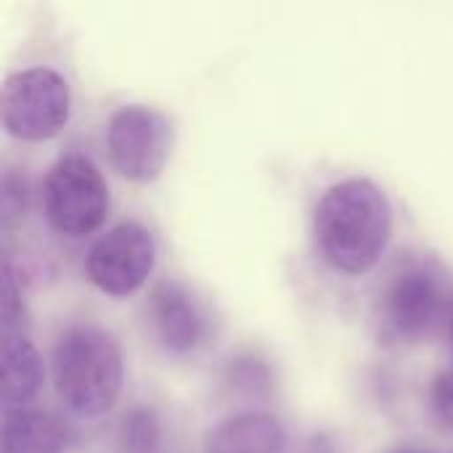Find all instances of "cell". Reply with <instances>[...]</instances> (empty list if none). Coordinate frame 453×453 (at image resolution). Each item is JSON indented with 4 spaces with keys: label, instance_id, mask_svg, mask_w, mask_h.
I'll return each mask as SVG.
<instances>
[{
    "label": "cell",
    "instance_id": "6da1fadb",
    "mask_svg": "<svg viewBox=\"0 0 453 453\" xmlns=\"http://www.w3.org/2000/svg\"><path fill=\"white\" fill-rule=\"evenodd\" d=\"M390 231V202L369 178H348L334 183L313 212L319 255L342 273L372 271L388 247Z\"/></svg>",
    "mask_w": 453,
    "mask_h": 453
},
{
    "label": "cell",
    "instance_id": "7a4b0ae2",
    "mask_svg": "<svg viewBox=\"0 0 453 453\" xmlns=\"http://www.w3.org/2000/svg\"><path fill=\"white\" fill-rule=\"evenodd\" d=\"M53 382L61 403L77 417L106 414L122 390L117 340L93 324L64 329L53 348Z\"/></svg>",
    "mask_w": 453,
    "mask_h": 453
},
{
    "label": "cell",
    "instance_id": "3957f363",
    "mask_svg": "<svg viewBox=\"0 0 453 453\" xmlns=\"http://www.w3.org/2000/svg\"><path fill=\"white\" fill-rule=\"evenodd\" d=\"M446 308V284L433 263H409L382 287L377 321L385 340L419 342L438 324Z\"/></svg>",
    "mask_w": 453,
    "mask_h": 453
},
{
    "label": "cell",
    "instance_id": "277c9868",
    "mask_svg": "<svg viewBox=\"0 0 453 453\" xmlns=\"http://www.w3.org/2000/svg\"><path fill=\"white\" fill-rule=\"evenodd\" d=\"M42 199L50 228L69 239H82L98 231L109 212L106 180L82 154H66L53 165Z\"/></svg>",
    "mask_w": 453,
    "mask_h": 453
},
{
    "label": "cell",
    "instance_id": "5b68a950",
    "mask_svg": "<svg viewBox=\"0 0 453 453\" xmlns=\"http://www.w3.org/2000/svg\"><path fill=\"white\" fill-rule=\"evenodd\" d=\"M72 96L66 80L48 69H24L3 85V127L21 141H48L69 122Z\"/></svg>",
    "mask_w": 453,
    "mask_h": 453
},
{
    "label": "cell",
    "instance_id": "8992f818",
    "mask_svg": "<svg viewBox=\"0 0 453 453\" xmlns=\"http://www.w3.org/2000/svg\"><path fill=\"white\" fill-rule=\"evenodd\" d=\"M109 157L119 175L135 183L154 180L170 157L173 146V127L170 119L141 104L122 106L111 114L106 130Z\"/></svg>",
    "mask_w": 453,
    "mask_h": 453
},
{
    "label": "cell",
    "instance_id": "52a82bcc",
    "mask_svg": "<svg viewBox=\"0 0 453 453\" xmlns=\"http://www.w3.org/2000/svg\"><path fill=\"white\" fill-rule=\"evenodd\" d=\"M154 260L157 244L151 234L138 223H119L90 247L88 276L101 292L125 297L146 284Z\"/></svg>",
    "mask_w": 453,
    "mask_h": 453
},
{
    "label": "cell",
    "instance_id": "ba28073f",
    "mask_svg": "<svg viewBox=\"0 0 453 453\" xmlns=\"http://www.w3.org/2000/svg\"><path fill=\"white\" fill-rule=\"evenodd\" d=\"M151 321L170 353H191L207 342L212 321L204 303L180 281H162L151 295Z\"/></svg>",
    "mask_w": 453,
    "mask_h": 453
},
{
    "label": "cell",
    "instance_id": "9c48e42d",
    "mask_svg": "<svg viewBox=\"0 0 453 453\" xmlns=\"http://www.w3.org/2000/svg\"><path fill=\"white\" fill-rule=\"evenodd\" d=\"M284 427L268 414H242L220 422L210 438L207 453H284Z\"/></svg>",
    "mask_w": 453,
    "mask_h": 453
},
{
    "label": "cell",
    "instance_id": "30bf717a",
    "mask_svg": "<svg viewBox=\"0 0 453 453\" xmlns=\"http://www.w3.org/2000/svg\"><path fill=\"white\" fill-rule=\"evenodd\" d=\"M42 382V364L27 334H3V406L24 409Z\"/></svg>",
    "mask_w": 453,
    "mask_h": 453
},
{
    "label": "cell",
    "instance_id": "8fae6325",
    "mask_svg": "<svg viewBox=\"0 0 453 453\" xmlns=\"http://www.w3.org/2000/svg\"><path fill=\"white\" fill-rule=\"evenodd\" d=\"M66 433L45 411L16 409L3 417V453H61Z\"/></svg>",
    "mask_w": 453,
    "mask_h": 453
},
{
    "label": "cell",
    "instance_id": "7c38bea8",
    "mask_svg": "<svg viewBox=\"0 0 453 453\" xmlns=\"http://www.w3.org/2000/svg\"><path fill=\"white\" fill-rule=\"evenodd\" d=\"M119 449L122 453H159L162 427L157 414L149 409L130 411L119 427Z\"/></svg>",
    "mask_w": 453,
    "mask_h": 453
},
{
    "label": "cell",
    "instance_id": "4fadbf2b",
    "mask_svg": "<svg viewBox=\"0 0 453 453\" xmlns=\"http://www.w3.org/2000/svg\"><path fill=\"white\" fill-rule=\"evenodd\" d=\"M24 324H27L24 300H21V292L16 287L13 271L5 263V279H3V334H24L21 332Z\"/></svg>",
    "mask_w": 453,
    "mask_h": 453
},
{
    "label": "cell",
    "instance_id": "5bb4252c",
    "mask_svg": "<svg viewBox=\"0 0 453 453\" xmlns=\"http://www.w3.org/2000/svg\"><path fill=\"white\" fill-rule=\"evenodd\" d=\"M24 207H27L24 180L19 175H13L11 170H5V175H3V223L11 226L13 220H19L24 215Z\"/></svg>",
    "mask_w": 453,
    "mask_h": 453
},
{
    "label": "cell",
    "instance_id": "9a60e30c",
    "mask_svg": "<svg viewBox=\"0 0 453 453\" xmlns=\"http://www.w3.org/2000/svg\"><path fill=\"white\" fill-rule=\"evenodd\" d=\"M430 401H433V411H435L438 422L453 430V369L435 377Z\"/></svg>",
    "mask_w": 453,
    "mask_h": 453
},
{
    "label": "cell",
    "instance_id": "2e32d148",
    "mask_svg": "<svg viewBox=\"0 0 453 453\" xmlns=\"http://www.w3.org/2000/svg\"><path fill=\"white\" fill-rule=\"evenodd\" d=\"M451 337H453V305H451Z\"/></svg>",
    "mask_w": 453,
    "mask_h": 453
},
{
    "label": "cell",
    "instance_id": "e0dca14e",
    "mask_svg": "<svg viewBox=\"0 0 453 453\" xmlns=\"http://www.w3.org/2000/svg\"><path fill=\"white\" fill-rule=\"evenodd\" d=\"M395 453H419V451H395Z\"/></svg>",
    "mask_w": 453,
    "mask_h": 453
}]
</instances>
